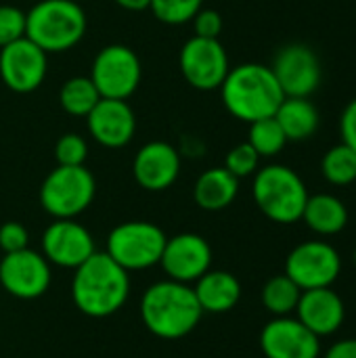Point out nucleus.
I'll return each instance as SVG.
<instances>
[{
    "instance_id": "obj_8",
    "label": "nucleus",
    "mask_w": 356,
    "mask_h": 358,
    "mask_svg": "<svg viewBox=\"0 0 356 358\" xmlns=\"http://www.w3.org/2000/svg\"><path fill=\"white\" fill-rule=\"evenodd\" d=\"M141 71V59L130 46L109 44L94 57L88 78L92 80L101 99L126 101L138 88Z\"/></svg>"
},
{
    "instance_id": "obj_15",
    "label": "nucleus",
    "mask_w": 356,
    "mask_h": 358,
    "mask_svg": "<svg viewBox=\"0 0 356 358\" xmlns=\"http://www.w3.org/2000/svg\"><path fill=\"white\" fill-rule=\"evenodd\" d=\"M159 266L168 279L191 285L210 271L212 248L197 233H178L166 241Z\"/></svg>"
},
{
    "instance_id": "obj_9",
    "label": "nucleus",
    "mask_w": 356,
    "mask_h": 358,
    "mask_svg": "<svg viewBox=\"0 0 356 358\" xmlns=\"http://www.w3.org/2000/svg\"><path fill=\"white\" fill-rule=\"evenodd\" d=\"M342 273L338 250L321 239L298 243L285 258V275L302 289L332 287Z\"/></svg>"
},
{
    "instance_id": "obj_23",
    "label": "nucleus",
    "mask_w": 356,
    "mask_h": 358,
    "mask_svg": "<svg viewBox=\"0 0 356 358\" xmlns=\"http://www.w3.org/2000/svg\"><path fill=\"white\" fill-rule=\"evenodd\" d=\"M275 120L279 122L287 141H308L319 128V109L308 96H285L279 105Z\"/></svg>"
},
{
    "instance_id": "obj_17",
    "label": "nucleus",
    "mask_w": 356,
    "mask_h": 358,
    "mask_svg": "<svg viewBox=\"0 0 356 358\" xmlns=\"http://www.w3.org/2000/svg\"><path fill=\"white\" fill-rule=\"evenodd\" d=\"M132 174L145 191H166L180 174V153L166 141H151L136 151Z\"/></svg>"
},
{
    "instance_id": "obj_7",
    "label": "nucleus",
    "mask_w": 356,
    "mask_h": 358,
    "mask_svg": "<svg viewBox=\"0 0 356 358\" xmlns=\"http://www.w3.org/2000/svg\"><path fill=\"white\" fill-rule=\"evenodd\" d=\"M166 241L168 237L157 224L145 220H130L111 229V233L107 235L105 252L128 273L147 271L159 264Z\"/></svg>"
},
{
    "instance_id": "obj_31",
    "label": "nucleus",
    "mask_w": 356,
    "mask_h": 358,
    "mask_svg": "<svg viewBox=\"0 0 356 358\" xmlns=\"http://www.w3.org/2000/svg\"><path fill=\"white\" fill-rule=\"evenodd\" d=\"M25 36V13L13 4H0V48Z\"/></svg>"
},
{
    "instance_id": "obj_6",
    "label": "nucleus",
    "mask_w": 356,
    "mask_h": 358,
    "mask_svg": "<svg viewBox=\"0 0 356 358\" xmlns=\"http://www.w3.org/2000/svg\"><path fill=\"white\" fill-rule=\"evenodd\" d=\"M97 180L84 166H57L40 187V203L48 216L76 218L94 199Z\"/></svg>"
},
{
    "instance_id": "obj_32",
    "label": "nucleus",
    "mask_w": 356,
    "mask_h": 358,
    "mask_svg": "<svg viewBox=\"0 0 356 358\" xmlns=\"http://www.w3.org/2000/svg\"><path fill=\"white\" fill-rule=\"evenodd\" d=\"M29 248V233L21 222H4L0 224V250L4 254H13Z\"/></svg>"
},
{
    "instance_id": "obj_4",
    "label": "nucleus",
    "mask_w": 356,
    "mask_h": 358,
    "mask_svg": "<svg viewBox=\"0 0 356 358\" xmlns=\"http://www.w3.org/2000/svg\"><path fill=\"white\" fill-rule=\"evenodd\" d=\"M86 27V13L76 0H40L25 13V36L46 55L73 48Z\"/></svg>"
},
{
    "instance_id": "obj_2",
    "label": "nucleus",
    "mask_w": 356,
    "mask_h": 358,
    "mask_svg": "<svg viewBox=\"0 0 356 358\" xmlns=\"http://www.w3.org/2000/svg\"><path fill=\"white\" fill-rule=\"evenodd\" d=\"M204 310L189 283L157 281L141 298V319L149 334L162 340H180L201 321Z\"/></svg>"
},
{
    "instance_id": "obj_18",
    "label": "nucleus",
    "mask_w": 356,
    "mask_h": 358,
    "mask_svg": "<svg viewBox=\"0 0 356 358\" xmlns=\"http://www.w3.org/2000/svg\"><path fill=\"white\" fill-rule=\"evenodd\" d=\"M86 124L90 136L107 149L126 147L136 132V117L132 107L118 99H101L86 115Z\"/></svg>"
},
{
    "instance_id": "obj_27",
    "label": "nucleus",
    "mask_w": 356,
    "mask_h": 358,
    "mask_svg": "<svg viewBox=\"0 0 356 358\" xmlns=\"http://www.w3.org/2000/svg\"><path fill=\"white\" fill-rule=\"evenodd\" d=\"M248 143L254 147V151L260 157H275L283 151V147L287 145V138H285L279 122L273 115V117H264V120L250 124Z\"/></svg>"
},
{
    "instance_id": "obj_12",
    "label": "nucleus",
    "mask_w": 356,
    "mask_h": 358,
    "mask_svg": "<svg viewBox=\"0 0 356 358\" xmlns=\"http://www.w3.org/2000/svg\"><path fill=\"white\" fill-rule=\"evenodd\" d=\"M48 69V55L27 36L0 48V78L6 88L19 94L42 86Z\"/></svg>"
},
{
    "instance_id": "obj_36",
    "label": "nucleus",
    "mask_w": 356,
    "mask_h": 358,
    "mask_svg": "<svg viewBox=\"0 0 356 358\" xmlns=\"http://www.w3.org/2000/svg\"><path fill=\"white\" fill-rule=\"evenodd\" d=\"M115 2L126 10H145L151 4V0H115Z\"/></svg>"
},
{
    "instance_id": "obj_34",
    "label": "nucleus",
    "mask_w": 356,
    "mask_h": 358,
    "mask_svg": "<svg viewBox=\"0 0 356 358\" xmlns=\"http://www.w3.org/2000/svg\"><path fill=\"white\" fill-rule=\"evenodd\" d=\"M340 134H342V143L348 145L353 151H356V99H353L342 111Z\"/></svg>"
},
{
    "instance_id": "obj_3",
    "label": "nucleus",
    "mask_w": 356,
    "mask_h": 358,
    "mask_svg": "<svg viewBox=\"0 0 356 358\" xmlns=\"http://www.w3.org/2000/svg\"><path fill=\"white\" fill-rule=\"evenodd\" d=\"M220 94L227 111L248 124L273 117L285 99L273 69L262 63L231 67L220 86Z\"/></svg>"
},
{
    "instance_id": "obj_11",
    "label": "nucleus",
    "mask_w": 356,
    "mask_h": 358,
    "mask_svg": "<svg viewBox=\"0 0 356 358\" xmlns=\"http://www.w3.org/2000/svg\"><path fill=\"white\" fill-rule=\"evenodd\" d=\"M52 271L48 260L29 248L4 254L0 260V285L17 300H36L50 287Z\"/></svg>"
},
{
    "instance_id": "obj_37",
    "label": "nucleus",
    "mask_w": 356,
    "mask_h": 358,
    "mask_svg": "<svg viewBox=\"0 0 356 358\" xmlns=\"http://www.w3.org/2000/svg\"><path fill=\"white\" fill-rule=\"evenodd\" d=\"M353 262H355V266H356V248H355V252H353Z\"/></svg>"
},
{
    "instance_id": "obj_16",
    "label": "nucleus",
    "mask_w": 356,
    "mask_h": 358,
    "mask_svg": "<svg viewBox=\"0 0 356 358\" xmlns=\"http://www.w3.org/2000/svg\"><path fill=\"white\" fill-rule=\"evenodd\" d=\"M260 350L266 358H319L321 338L296 317H273L260 331Z\"/></svg>"
},
{
    "instance_id": "obj_19",
    "label": "nucleus",
    "mask_w": 356,
    "mask_h": 358,
    "mask_svg": "<svg viewBox=\"0 0 356 358\" xmlns=\"http://www.w3.org/2000/svg\"><path fill=\"white\" fill-rule=\"evenodd\" d=\"M296 319L317 338H327L340 331V327L344 325L346 304L342 296L332 287L306 289L298 300Z\"/></svg>"
},
{
    "instance_id": "obj_29",
    "label": "nucleus",
    "mask_w": 356,
    "mask_h": 358,
    "mask_svg": "<svg viewBox=\"0 0 356 358\" xmlns=\"http://www.w3.org/2000/svg\"><path fill=\"white\" fill-rule=\"evenodd\" d=\"M55 157L59 166H84L88 157V143L76 132L63 134L55 145Z\"/></svg>"
},
{
    "instance_id": "obj_30",
    "label": "nucleus",
    "mask_w": 356,
    "mask_h": 358,
    "mask_svg": "<svg viewBox=\"0 0 356 358\" xmlns=\"http://www.w3.org/2000/svg\"><path fill=\"white\" fill-rule=\"evenodd\" d=\"M258 164H260V155L254 151V147L250 143H241L235 145L225 159V168L237 176V178H245L258 172Z\"/></svg>"
},
{
    "instance_id": "obj_20",
    "label": "nucleus",
    "mask_w": 356,
    "mask_h": 358,
    "mask_svg": "<svg viewBox=\"0 0 356 358\" xmlns=\"http://www.w3.org/2000/svg\"><path fill=\"white\" fill-rule=\"evenodd\" d=\"M195 298L204 313L225 315L241 300V283L229 271H208L193 285Z\"/></svg>"
},
{
    "instance_id": "obj_35",
    "label": "nucleus",
    "mask_w": 356,
    "mask_h": 358,
    "mask_svg": "<svg viewBox=\"0 0 356 358\" xmlns=\"http://www.w3.org/2000/svg\"><path fill=\"white\" fill-rule=\"evenodd\" d=\"M323 358H356V338L340 340L329 346Z\"/></svg>"
},
{
    "instance_id": "obj_33",
    "label": "nucleus",
    "mask_w": 356,
    "mask_h": 358,
    "mask_svg": "<svg viewBox=\"0 0 356 358\" xmlns=\"http://www.w3.org/2000/svg\"><path fill=\"white\" fill-rule=\"evenodd\" d=\"M191 21H193L195 36L199 38H218L222 31V17L214 8H199Z\"/></svg>"
},
{
    "instance_id": "obj_21",
    "label": "nucleus",
    "mask_w": 356,
    "mask_h": 358,
    "mask_svg": "<svg viewBox=\"0 0 356 358\" xmlns=\"http://www.w3.org/2000/svg\"><path fill=\"white\" fill-rule=\"evenodd\" d=\"M239 193V178L227 168H210L199 174L193 187L195 203L206 212H220L229 208Z\"/></svg>"
},
{
    "instance_id": "obj_25",
    "label": "nucleus",
    "mask_w": 356,
    "mask_h": 358,
    "mask_svg": "<svg viewBox=\"0 0 356 358\" xmlns=\"http://www.w3.org/2000/svg\"><path fill=\"white\" fill-rule=\"evenodd\" d=\"M99 101H101V94L94 88L92 80L86 76L69 78L59 90V103L63 111L76 117H86Z\"/></svg>"
},
{
    "instance_id": "obj_22",
    "label": "nucleus",
    "mask_w": 356,
    "mask_h": 358,
    "mask_svg": "<svg viewBox=\"0 0 356 358\" xmlns=\"http://www.w3.org/2000/svg\"><path fill=\"white\" fill-rule=\"evenodd\" d=\"M302 220L313 233L332 237L346 229L348 208L340 197L329 195V193L308 195L304 212H302Z\"/></svg>"
},
{
    "instance_id": "obj_1",
    "label": "nucleus",
    "mask_w": 356,
    "mask_h": 358,
    "mask_svg": "<svg viewBox=\"0 0 356 358\" xmlns=\"http://www.w3.org/2000/svg\"><path fill=\"white\" fill-rule=\"evenodd\" d=\"M130 296V277L107 252H94L73 271L71 300L90 319H107L120 313Z\"/></svg>"
},
{
    "instance_id": "obj_5",
    "label": "nucleus",
    "mask_w": 356,
    "mask_h": 358,
    "mask_svg": "<svg viewBox=\"0 0 356 358\" xmlns=\"http://www.w3.org/2000/svg\"><path fill=\"white\" fill-rule=\"evenodd\" d=\"M252 195L258 210L277 224H294L302 220L308 189L300 174L283 164L258 168L254 174Z\"/></svg>"
},
{
    "instance_id": "obj_14",
    "label": "nucleus",
    "mask_w": 356,
    "mask_h": 358,
    "mask_svg": "<svg viewBox=\"0 0 356 358\" xmlns=\"http://www.w3.org/2000/svg\"><path fill=\"white\" fill-rule=\"evenodd\" d=\"M285 96H311L321 84V63L306 44L283 46L271 65Z\"/></svg>"
},
{
    "instance_id": "obj_13",
    "label": "nucleus",
    "mask_w": 356,
    "mask_h": 358,
    "mask_svg": "<svg viewBox=\"0 0 356 358\" xmlns=\"http://www.w3.org/2000/svg\"><path fill=\"white\" fill-rule=\"evenodd\" d=\"M94 252L97 250L90 231L76 222V218H59L42 233V256L50 266L76 271Z\"/></svg>"
},
{
    "instance_id": "obj_24",
    "label": "nucleus",
    "mask_w": 356,
    "mask_h": 358,
    "mask_svg": "<svg viewBox=\"0 0 356 358\" xmlns=\"http://www.w3.org/2000/svg\"><path fill=\"white\" fill-rule=\"evenodd\" d=\"M302 296V289L283 273L271 277L260 294L262 306L273 315V317H290L296 313L298 300Z\"/></svg>"
},
{
    "instance_id": "obj_26",
    "label": "nucleus",
    "mask_w": 356,
    "mask_h": 358,
    "mask_svg": "<svg viewBox=\"0 0 356 358\" xmlns=\"http://www.w3.org/2000/svg\"><path fill=\"white\" fill-rule=\"evenodd\" d=\"M321 174L334 187H348L356 182V151L344 143L332 147L321 159Z\"/></svg>"
},
{
    "instance_id": "obj_10",
    "label": "nucleus",
    "mask_w": 356,
    "mask_h": 358,
    "mask_svg": "<svg viewBox=\"0 0 356 358\" xmlns=\"http://www.w3.org/2000/svg\"><path fill=\"white\" fill-rule=\"evenodd\" d=\"M178 67L187 84L197 90H218L231 69L229 55L218 38H189L178 55Z\"/></svg>"
},
{
    "instance_id": "obj_28",
    "label": "nucleus",
    "mask_w": 356,
    "mask_h": 358,
    "mask_svg": "<svg viewBox=\"0 0 356 358\" xmlns=\"http://www.w3.org/2000/svg\"><path fill=\"white\" fill-rule=\"evenodd\" d=\"M204 0H151V13L168 25H183L191 21L201 8Z\"/></svg>"
},
{
    "instance_id": "obj_38",
    "label": "nucleus",
    "mask_w": 356,
    "mask_h": 358,
    "mask_svg": "<svg viewBox=\"0 0 356 358\" xmlns=\"http://www.w3.org/2000/svg\"><path fill=\"white\" fill-rule=\"evenodd\" d=\"M76 2H78V0H76Z\"/></svg>"
}]
</instances>
